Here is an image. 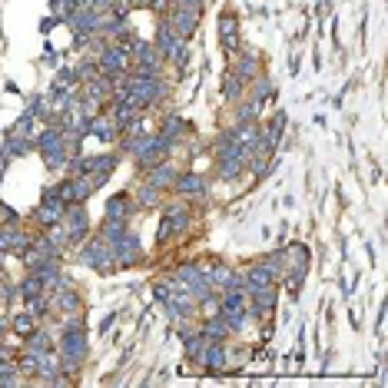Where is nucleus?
<instances>
[{
	"label": "nucleus",
	"instance_id": "obj_1",
	"mask_svg": "<svg viewBox=\"0 0 388 388\" xmlns=\"http://www.w3.org/2000/svg\"><path fill=\"white\" fill-rule=\"evenodd\" d=\"M53 349H57V359H60V372H77L90 359L87 329H60Z\"/></svg>",
	"mask_w": 388,
	"mask_h": 388
},
{
	"label": "nucleus",
	"instance_id": "obj_2",
	"mask_svg": "<svg viewBox=\"0 0 388 388\" xmlns=\"http://www.w3.org/2000/svg\"><path fill=\"white\" fill-rule=\"evenodd\" d=\"M77 262L93 272H100V276H110V272L117 269V266H113V249H110L100 236H87V239L77 246Z\"/></svg>",
	"mask_w": 388,
	"mask_h": 388
},
{
	"label": "nucleus",
	"instance_id": "obj_3",
	"mask_svg": "<svg viewBox=\"0 0 388 388\" xmlns=\"http://www.w3.org/2000/svg\"><path fill=\"white\" fill-rule=\"evenodd\" d=\"M93 57H97V67L100 73H107V77H120V73H127L133 63H130V50L120 47L117 40H103L97 50H93Z\"/></svg>",
	"mask_w": 388,
	"mask_h": 388
},
{
	"label": "nucleus",
	"instance_id": "obj_4",
	"mask_svg": "<svg viewBox=\"0 0 388 388\" xmlns=\"http://www.w3.org/2000/svg\"><path fill=\"white\" fill-rule=\"evenodd\" d=\"M193 223V216H189V206L183 203H169L163 209V219H159V243H169L176 236H183Z\"/></svg>",
	"mask_w": 388,
	"mask_h": 388
},
{
	"label": "nucleus",
	"instance_id": "obj_5",
	"mask_svg": "<svg viewBox=\"0 0 388 388\" xmlns=\"http://www.w3.org/2000/svg\"><path fill=\"white\" fill-rule=\"evenodd\" d=\"M60 226H63V233H67V239H70V249H77V246L90 236V213H87V206H83V203L67 206V213H63Z\"/></svg>",
	"mask_w": 388,
	"mask_h": 388
},
{
	"label": "nucleus",
	"instance_id": "obj_6",
	"mask_svg": "<svg viewBox=\"0 0 388 388\" xmlns=\"http://www.w3.org/2000/svg\"><path fill=\"white\" fill-rule=\"evenodd\" d=\"M93 193H97V183H93V176H90V173L87 176H67V179H60V183H57V196L67 206L87 203Z\"/></svg>",
	"mask_w": 388,
	"mask_h": 388
},
{
	"label": "nucleus",
	"instance_id": "obj_7",
	"mask_svg": "<svg viewBox=\"0 0 388 388\" xmlns=\"http://www.w3.org/2000/svg\"><path fill=\"white\" fill-rule=\"evenodd\" d=\"M199 14H203V7H183V4H173V10L163 14V20L173 27V33H179L183 40H189L196 30H199Z\"/></svg>",
	"mask_w": 388,
	"mask_h": 388
},
{
	"label": "nucleus",
	"instance_id": "obj_8",
	"mask_svg": "<svg viewBox=\"0 0 388 388\" xmlns=\"http://www.w3.org/2000/svg\"><path fill=\"white\" fill-rule=\"evenodd\" d=\"M110 249H113V266L117 269H130V266H136V262L143 259V243H140V236L133 229H127Z\"/></svg>",
	"mask_w": 388,
	"mask_h": 388
},
{
	"label": "nucleus",
	"instance_id": "obj_9",
	"mask_svg": "<svg viewBox=\"0 0 388 388\" xmlns=\"http://www.w3.org/2000/svg\"><path fill=\"white\" fill-rule=\"evenodd\" d=\"M153 43H156V50H159V57L169 60V63H173V60L179 57L183 50H189V47H186V40L179 37V33H173V27H169V23H166L163 17H159V23H156V37H153Z\"/></svg>",
	"mask_w": 388,
	"mask_h": 388
},
{
	"label": "nucleus",
	"instance_id": "obj_10",
	"mask_svg": "<svg viewBox=\"0 0 388 388\" xmlns=\"http://www.w3.org/2000/svg\"><path fill=\"white\" fill-rule=\"evenodd\" d=\"M30 239H33V236L20 226V219H17V223H4V226H0V253H4V256H20L30 246Z\"/></svg>",
	"mask_w": 388,
	"mask_h": 388
},
{
	"label": "nucleus",
	"instance_id": "obj_11",
	"mask_svg": "<svg viewBox=\"0 0 388 388\" xmlns=\"http://www.w3.org/2000/svg\"><path fill=\"white\" fill-rule=\"evenodd\" d=\"M63 213H67V203H63L60 196H47V193H43L40 206L33 209V223H37L40 229H47V226H57L60 219H63Z\"/></svg>",
	"mask_w": 388,
	"mask_h": 388
},
{
	"label": "nucleus",
	"instance_id": "obj_12",
	"mask_svg": "<svg viewBox=\"0 0 388 388\" xmlns=\"http://www.w3.org/2000/svg\"><path fill=\"white\" fill-rule=\"evenodd\" d=\"M276 282H279V276H276L266 262H253V266L243 272V292L246 295H253V292L266 289V285H276Z\"/></svg>",
	"mask_w": 388,
	"mask_h": 388
},
{
	"label": "nucleus",
	"instance_id": "obj_13",
	"mask_svg": "<svg viewBox=\"0 0 388 388\" xmlns=\"http://www.w3.org/2000/svg\"><path fill=\"white\" fill-rule=\"evenodd\" d=\"M219 43L226 53H239V17L229 7L219 14Z\"/></svg>",
	"mask_w": 388,
	"mask_h": 388
},
{
	"label": "nucleus",
	"instance_id": "obj_14",
	"mask_svg": "<svg viewBox=\"0 0 388 388\" xmlns=\"http://www.w3.org/2000/svg\"><path fill=\"white\" fill-rule=\"evenodd\" d=\"M173 193L183 196V199H199V196L209 193V179L203 173H186V176H176L173 183Z\"/></svg>",
	"mask_w": 388,
	"mask_h": 388
},
{
	"label": "nucleus",
	"instance_id": "obj_15",
	"mask_svg": "<svg viewBox=\"0 0 388 388\" xmlns=\"http://www.w3.org/2000/svg\"><path fill=\"white\" fill-rule=\"evenodd\" d=\"M120 159H123V153H93V163H90V176H93V183H97V189L103 183H107L110 176L117 173Z\"/></svg>",
	"mask_w": 388,
	"mask_h": 388
},
{
	"label": "nucleus",
	"instance_id": "obj_16",
	"mask_svg": "<svg viewBox=\"0 0 388 388\" xmlns=\"http://www.w3.org/2000/svg\"><path fill=\"white\" fill-rule=\"evenodd\" d=\"M87 130H90V136H97L100 143H117V140H120V127L110 120L107 110H100L97 117H90L87 120Z\"/></svg>",
	"mask_w": 388,
	"mask_h": 388
},
{
	"label": "nucleus",
	"instance_id": "obj_17",
	"mask_svg": "<svg viewBox=\"0 0 388 388\" xmlns=\"http://www.w3.org/2000/svg\"><path fill=\"white\" fill-rule=\"evenodd\" d=\"M136 213L133 193H117L107 199V209H103V219H120V223H130Z\"/></svg>",
	"mask_w": 388,
	"mask_h": 388
},
{
	"label": "nucleus",
	"instance_id": "obj_18",
	"mask_svg": "<svg viewBox=\"0 0 388 388\" xmlns=\"http://www.w3.org/2000/svg\"><path fill=\"white\" fill-rule=\"evenodd\" d=\"M199 365H203L209 375H219V372H226V365H229L226 342H206V352H203V359H199Z\"/></svg>",
	"mask_w": 388,
	"mask_h": 388
},
{
	"label": "nucleus",
	"instance_id": "obj_19",
	"mask_svg": "<svg viewBox=\"0 0 388 388\" xmlns=\"http://www.w3.org/2000/svg\"><path fill=\"white\" fill-rule=\"evenodd\" d=\"M176 176H179V169H176L169 159H163V163H156V166H150V169H146V183L156 186L159 193H166V189H173Z\"/></svg>",
	"mask_w": 388,
	"mask_h": 388
},
{
	"label": "nucleus",
	"instance_id": "obj_20",
	"mask_svg": "<svg viewBox=\"0 0 388 388\" xmlns=\"http://www.w3.org/2000/svg\"><path fill=\"white\" fill-rule=\"evenodd\" d=\"M233 73H236V77H239V80H243L246 87H249V83H253V80L262 73L259 53H253V50H243V53L236 57V63H233Z\"/></svg>",
	"mask_w": 388,
	"mask_h": 388
},
{
	"label": "nucleus",
	"instance_id": "obj_21",
	"mask_svg": "<svg viewBox=\"0 0 388 388\" xmlns=\"http://www.w3.org/2000/svg\"><path fill=\"white\" fill-rule=\"evenodd\" d=\"M246 163H249V153L216 159V179H223V183H233V179H239V176L246 173Z\"/></svg>",
	"mask_w": 388,
	"mask_h": 388
},
{
	"label": "nucleus",
	"instance_id": "obj_22",
	"mask_svg": "<svg viewBox=\"0 0 388 388\" xmlns=\"http://www.w3.org/2000/svg\"><path fill=\"white\" fill-rule=\"evenodd\" d=\"M130 63H143V67H163V57L156 50L153 40H136L130 47Z\"/></svg>",
	"mask_w": 388,
	"mask_h": 388
},
{
	"label": "nucleus",
	"instance_id": "obj_23",
	"mask_svg": "<svg viewBox=\"0 0 388 388\" xmlns=\"http://www.w3.org/2000/svg\"><path fill=\"white\" fill-rule=\"evenodd\" d=\"M199 332L206 335V342H226L233 332H229V325H226V319L216 312V315H206L203 325H199Z\"/></svg>",
	"mask_w": 388,
	"mask_h": 388
},
{
	"label": "nucleus",
	"instance_id": "obj_24",
	"mask_svg": "<svg viewBox=\"0 0 388 388\" xmlns=\"http://www.w3.org/2000/svg\"><path fill=\"white\" fill-rule=\"evenodd\" d=\"M97 10H77L73 7V14H70L67 20H63V23H70V30H73V33H87V30H93V33H97Z\"/></svg>",
	"mask_w": 388,
	"mask_h": 388
},
{
	"label": "nucleus",
	"instance_id": "obj_25",
	"mask_svg": "<svg viewBox=\"0 0 388 388\" xmlns=\"http://www.w3.org/2000/svg\"><path fill=\"white\" fill-rule=\"evenodd\" d=\"M30 150H33V140H27V136H14V133L4 136V146H0V153L7 156V159H20V156H27Z\"/></svg>",
	"mask_w": 388,
	"mask_h": 388
},
{
	"label": "nucleus",
	"instance_id": "obj_26",
	"mask_svg": "<svg viewBox=\"0 0 388 388\" xmlns=\"http://www.w3.org/2000/svg\"><path fill=\"white\" fill-rule=\"evenodd\" d=\"M285 123H289V120H285V113H282V110H276V113H272L269 123H262V136H266V143H269L272 150L279 146L282 133H285Z\"/></svg>",
	"mask_w": 388,
	"mask_h": 388
},
{
	"label": "nucleus",
	"instance_id": "obj_27",
	"mask_svg": "<svg viewBox=\"0 0 388 388\" xmlns=\"http://www.w3.org/2000/svg\"><path fill=\"white\" fill-rule=\"evenodd\" d=\"M133 203H136V209H146V213H150V209H156V206L163 203V193H159L156 186H150V183L143 179V186H140V189L133 193Z\"/></svg>",
	"mask_w": 388,
	"mask_h": 388
},
{
	"label": "nucleus",
	"instance_id": "obj_28",
	"mask_svg": "<svg viewBox=\"0 0 388 388\" xmlns=\"http://www.w3.org/2000/svg\"><path fill=\"white\" fill-rule=\"evenodd\" d=\"M80 83H83V80H80L77 67H60L50 87H53V90H70V93H80Z\"/></svg>",
	"mask_w": 388,
	"mask_h": 388
},
{
	"label": "nucleus",
	"instance_id": "obj_29",
	"mask_svg": "<svg viewBox=\"0 0 388 388\" xmlns=\"http://www.w3.org/2000/svg\"><path fill=\"white\" fill-rule=\"evenodd\" d=\"M27 113H30V117H37V123H50V120H53L50 100L43 97V93H33V97H27Z\"/></svg>",
	"mask_w": 388,
	"mask_h": 388
},
{
	"label": "nucleus",
	"instance_id": "obj_30",
	"mask_svg": "<svg viewBox=\"0 0 388 388\" xmlns=\"http://www.w3.org/2000/svg\"><path fill=\"white\" fill-rule=\"evenodd\" d=\"M37 315H30L27 309L23 312H14V315H10V332H14V335H20V339H23V335H30V332L37 329Z\"/></svg>",
	"mask_w": 388,
	"mask_h": 388
},
{
	"label": "nucleus",
	"instance_id": "obj_31",
	"mask_svg": "<svg viewBox=\"0 0 388 388\" xmlns=\"http://www.w3.org/2000/svg\"><path fill=\"white\" fill-rule=\"evenodd\" d=\"M17 289H20V302H23V299H33V295H43L47 285H43V279H40L37 272H27V276L17 282Z\"/></svg>",
	"mask_w": 388,
	"mask_h": 388
},
{
	"label": "nucleus",
	"instance_id": "obj_32",
	"mask_svg": "<svg viewBox=\"0 0 388 388\" xmlns=\"http://www.w3.org/2000/svg\"><path fill=\"white\" fill-rule=\"evenodd\" d=\"M127 229H130V223H120V219H103V223H100V239H103L107 246H113L120 236L127 233Z\"/></svg>",
	"mask_w": 388,
	"mask_h": 388
},
{
	"label": "nucleus",
	"instance_id": "obj_33",
	"mask_svg": "<svg viewBox=\"0 0 388 388\" xmlns=\"http://www.w3.org/2000/svg\"><path fill=\"white\" fill-rule=\"evenodd\" d=\"M259 113H262V100L256 97L236 100V120H259Z\"/></svg>",
	"mask_w": 388,
	"mask_h": 388
},
{
	"label": "nucleus",
	"instance_id": "obj_34",
	"mask_svg": "<svg viewBox=\"0 0 388 388\" xmlns=\"http://www.w3.org/2000/svg\"><path fill=\"white\" fill-rule=\"evenodd\" d=\"M183 133H186V120L179 113H169L163 120V127H159V136H166V140H179Z\"/></svg>",
	"mask_w": 388,
	"mask_h": 388
},
{
	"label": "nucleus",
	"instance_id": "obj_35",
	"mask_svg": "<svg viewBox=\"0 0 388 388\" xmlns=\"http://www.w3.org/2000/svg\"><path fill=\"white\" fill-rule=\"evenodd\" d=\"M249 90H253V97H256V100H262V103L276 97V87H272V80L266 77V73H259V77H256L253 83H249Z\"/></svg>",
	"mask_w": 388,
	"mask_h": 388
},
{
	"label": "nucleus",
	"instance_id": "obj_36",
	"mask_svg": "<svg viewBox=\"0 0 388 388\" xmlns=\"http://www.w3.org/2000/svg\"><path fill=\"white\" fill-rule=\"evenodd\" d=\"M33 123H37V117H30L27 110H23V117H20L17 123H14V127L7 130V133H14V136H27V140H33V130H37Z\"/></svg>",
	"mask_w": 388,
	"mask_h": 388
},
{
	"label": "nucleus",
	"instance_id": "obj_37",
	"mask_svg": "<svg viewBox=\"0 0 388 388\" xmlns=\"http://www.w3.org/2000/svg\"><path fill=\"white\" fill-rule=\"evenodd\" d=\"M243 93H246V83H243V80H239V77H236V73H233V77L226 80L223 97L229 100V103H236V100H243Z\"/></svg>",
	"mask_w": 388,
	"mask_h": 388
},
{
	"label": "nucleus",
	"instance_id": "obj_38",
	"mask_svg": "<svg viewBox=\"0 0 388 388\" xmlns=\"http://www.w3.org/2000/svg\"><path fill=\"white\" fill-rule=\"evenodd\" d=\"M77 73H80V80H83V83L97 77V73H100V67H97V57H93V53H87V57H83V60H80V63H77Z\"/></svg>",
	"mask_w": 388,
	"mask_h": 388
},
{
	"label": "nucleus",
	"instance_id": "obj_39",
	"mask_svg": "<svg viewBox=\"0 0 388 388\" xmlns=\"http://www.w3.org/2000/svg\"><path fill=\"white\" fill-rule=\"evenodd\" d=\"M73 7H77L73 0H50V14L57 20H67L70 14H73Z\"/></svg>",
	"mask_w": 388,
	"mask_h": 388
},
{
	"label": "nucleus",
	"instance_id": "obj_40",
	"mask_svg": "<svg viewBox=\"0 0 388 388\" xmlns=\"http://www.w3.org/2000/svg\"><path fill=\"white\" fill-rule=\"evenodd\" d=\"M57 23H60V20H57V17H53V14H50V17H47V20H43V23H40V30H43V33H50V30L57 27Z\"/></svg>",
	"mask_w": 388,
	"mask_h": 388
},
{
	"label": "nucleus",
	"instance_id": "obj_41",
	"mask_svg": "<svg viewBox=\"0 0 388 388\" xmlns=\"http://www.w3.org/2000/svg\"><path fill=\"white\" fill-rule=\"evenodd\" d=\"M10 163H14V159H7V156L0 153V183H4V176H7V169H10Z\"/></svg>",
	"mask_w": 388,
	"mask_h": 388
},
{
	"label": "nucleus",
	"instance_id": "obj_42",
	"mask_svg": "<svg viewBox=\"0 0 388 388\" xmlns=\"http://www.w3.org/2000/svg\"><path fill=\"white\" fill-rule=\"evenodd\" d=\"M113 319H117V312H110V315H107V319H103V322H100V332H107V329H110V325H113Z\"/></svg>",
	"mask_w": 388,
	"mask_h": 388
},
{
	"label": "nucleus",
	"instance_id": "obj_43",
	"mask_svg": "<svg viewBox=\"0 0 388 388\" xmlns=\"http://www.w3.org/2000/svg\"><path fill=\"white\" fill-rule=\"evenodd\" d=\"M173 4H183V7H203L206 0H173Z\"/></svg>",
	"mask_w": 388,
	"mask_h": 388
}]
</instances>
